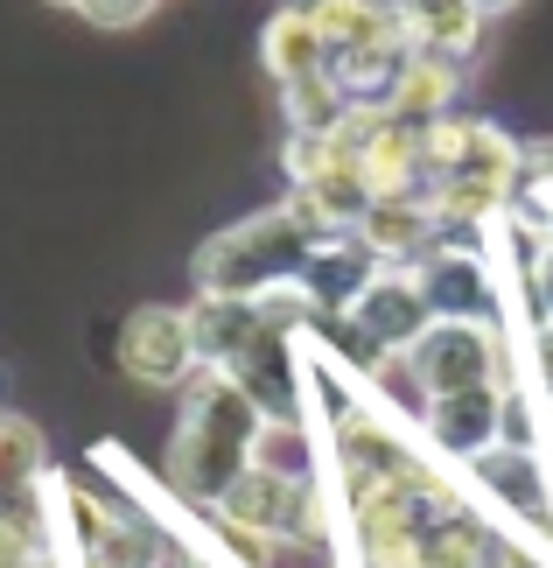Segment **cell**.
Instances as JSON below:
<instances>
[{
    "instance_id": "cell-24",
    "label": "cell",
    "mask_w": 553,
    "mask_h": 568,
    "mask_svg": "<svg viewBox=\"0 0 553 568\" xmlns=\"http://www.w3.org/2000/svg\"><path fill=\"white\" fill-rule=\"evenodd\" d=\"M477 8H483V14H504V8H519V0H477Z\"/></svg>"
},
{
    "instance_id": "cell-10",
    "label": "cell",
    "mask_w": 553,
    "mask_h": 568,
    "mask_svg": "<svg viewBox=\"0 0 553 568\" xmlns=\"http://www.w3.org/2000/svg\"><path fill=\"white\" fill-rule=\"evenodd\" d=\"M434 232H441L434 196H379V204L358 217L365 253H379V260H420V253H434Z\"/></svg>"
},
{
    "instance_id": "cell-11",
    "label": "cell",
    "mask_w": 553,
    "mask_h": 568,
    "mask_svg": "<svg viewBox=\"0 0 553 568\" xmlns=\"http://www.w3.org/2000/svg\"><path fill=\"white\" fill-rule=\"evenodd\" d=\"M259 57H267V71L280 84H301V78L329 71V36H322V21L308 14L301 0H287V8L267 21V36H259Z\"/></svg>"
},
{
    "instance_id": "cell-21",
    "label": "cell",
    "mask_w": 553,
    "mask_h": 568,
    "mask_svg": "<svg viewBox=\"0 0 553 568\" xmlns=\"http://www.w3.org/2000/svg\"><path fill=\"white\" fill-rule=\"evenodd\" d=\"M519 190H533L540 204H553V141L519 148Z\"/></svg>"
},
{
    "instance_id": "cell-22",
    "label": "cell",
    "mask_w": 553,
    "mask_h": 568,
    "mask_svg": "<svg viewBox=\"0 0 553 568\" xmlns=\"http://www.w3.org/2000/svg\"><path fill=\"white\" fill-rule=\"evenodd\" d=\"M533 379H540V393L553 400V323H546V331L533 337Z\"/></svg>"
},
{
    "instance_id": "cell-15",
    "label": "cell",
    "mask_w": 553,
    "mask_h": 568,
    "mask_svg": "<svg viewBox=\"0 0 553 568\" xmlns=\"http://www.w3.org/2000/svg\"><path fill=\"white\" fill-rule=\"evenodd\" d=\"M413 281L428 288L434 316H483V302H491V281H483L477 253H420Z\"/></svg>"
},
{
    "instance_id": "cell-17",
    "label": "cell",
    "mask_w": 553,
    "mask_h": 568,
    "mask_svg": "<svg viewBox=\"0 0 553 568\" xmlns=\"http://www.w3.org/2000/svg\"><path fill=\"white\" fill-rule=\"evenodd\" d=\"M455 105V63L449 57H428V50H413L407 57V71L400 84H392V99H386V113H400V120H441Z\"/></svg>"
},
{
    "instance_id": "cell-6",
    "label": "cell",
    "mask_w": 553,
    "mask_h": 568,
    "mask_svg": "<svg viewBox=\"0 0 553 568\" xmlns=\"http://www.w3.org/2000/svg\"><path fill=\"white\" fill-rule=\"evenodd\" d=\"M344 323H350V344H358L365 358H392V352H407V344L434 323V302H428V288L407 274H386V281H365L358 288V302L350 310H337Z\"/></svg>"
},
{
    "instance_id": "cell-1",
    "label": "cell",
    "mask_w": 553,
    "mask_h": 568,
    "mask_svg": "<svg viewBox=\"0 0 553 568\" xmlns=\"http://www.w3.org/2000/svg\"><path fill=\"white\" fill-rule=\"evenodd\" d=\"M259 428H267V414L253 407V393L238 386L225 365L190 373L183 379V414H175V435H168V485L183 498H196V506H211V498L253 464Z\"/></svg>"
},
{
    "instance_id": "cell-2",
    "label": "cell",
    "mask_w": 553,
    "mask_h": 568,
    "mask_svg": "<svg viewBox=\"0 0 553 568\" xmlns=\"http://www.w3.org/2000/svg\"><path fill=\"white\" fill-rule=\"evenodd\" d=\"M322 239H337V225H329L308 196H295V204L259 211L246 225L204 239V253H196V288L204 295H267L280 281H301L308 253H316Z\"/></svg>"
},
{
    "instance_id": "cell-13",
    "label": "cell",
    "mask_w": 553,
    "mask_h": 568,
    "mask_svg": "<svg viewBox=\"0 0 553 568\" xmlns=\"http://www.w3.org/2000/svg\"><path fill=\"white\" fill-rule=\"evenodd\" d=\"M287 337H295V331L267 323V337L232 365V379L253 393V407L267 414V422H295V358H287Z\"/></svg>"
},
{
    "instance_id": "cell-19",
    "label": "cell",
    "mask_w": 553,
    "mask_h": 568,
    "mask_svg": "<svg viewBox=\"0 0 553 568\" xmlns=\"http://www.w3.org/2000/svg\"><path fill=\"white\" fill-rule=\"evenodd\" d=\"M35 561H42L35 498H0V568H35Z\"/></svg>"
},
{
    "instance_id": "cell-25",
    "label": "cell",
    "mask_w": 553,
    "mask_h": 568,
    "mask_svg": "<svg viewBox=\"0 0 553 568\" xmlns=\"http://www.w3.org/2000/svg\"><path fill=\"white\" fill-rule=\"evenodd\" d=\"M50 8H78V0H50Z\"/></svg>"
},
{
    "instance_id": "cell-23",
    "label": "cell",
    "mask_w": 553,
    "mask_h": 568,
    "mask_svg": "<svg viewBox=\"0 0 553 568\" xmlns=\"http://www.w3.org/2000/svg\"><path fill=\"white\" fill-rule=\"evenodd\" d=\"M533 288H540V310H546V323H553V239L540 246V267H533Z\"/></svg>"
},
{
    "instance_id": "cell-3",
    "label": "cell",
    "mask_w": 553,
    "mask_h": 568,
    "mask_svg": "<svg viewBox=\"0 0 553 568\" xmlns=\"http://www.w3.org/2000/svg\"><path fill=\"white\" fill-rule=\"evenodd\" d=\"M428 162H434V211L441 217H491L519 183V148L498 134L491 120H428Z\"/></svg>"
},
{
    "instance_id": "cell-18",
    "label": "cell",
    "mask_w": 553,
    "mask_h": 568,
    "mask_svg": "<svg viewBox=\"0 0 553 568\" xmlns=\"http://www.w3.org/2000/svg\"><path fill=\"white\" fill-rule=\"evenodd\" d=\"M42 470H50L42 428L21 422V414H0V498H35Z\"/></svg>"
},
{
    "instance_id": "cell-7",
    "label": "cell",
    "mask_w": 553,
    "mask_h": 568,
    "mask_svg": "<svg viewBox=\"0 0 553 568\" xmlns=\"http://www.w3.org/2000/svg\"><path fill=\"white\" fill-rule=\"evenodd\" d=\"M120 365L126 379L141 386H183L196 365V331H190V310H168V302H147V310L126 316L120 331Z\"/></svg>"
},
{
    "instance_id": "cell-20",
    "label": "cell",
    "mask_w": 553,
    "mask_h": 568,
    "mask_svg": "<svg viewBox=\"0 0 553 568\" xmlns=\"http://www.w3.org/2000/svg\"><path fill=\"white\" fill-rule=\"evenodd\" d=\"M78 14L92 21V29H134V21L154 14V0H78Z\"/></svg>"
},
{
    "instance_id": "cell-14",
    "label": "cell",
    "mask_w": 553,
    "mask_h": 568,
    "mask_svg": "<svg viewBox=\"0 0 553 568\" xmlns=\"http://www.w3.org/2000/svg\"><path fill=\"white\" fill-rule=\"evenodd\" d=\"M84 561L92 568H162V534L141 527V519H126V513H105L84 498Z\"/></svg>"
},
{
    "instance_id": "cell-16",
    "label": "cell",
    "mask_w": 553,
    "mask_h": 568,
    "mask_svg": "<svg viewBox=\"0 0 553 568\" xmlns=\"http://www.w3.org/2000/svg\"><path fill=\"white\" fill-rule=\"evenodd\" d=\"M498 548H504V540L483 527V519H470L462 506L434 513L428 534H420V555H428V568H491Z\"/></svg>"
},
{
    "instance_id": "cell-8",
    "label": "cell",
    "mask_w": 553,
    "mask_h": 568,
    "mask_svg": "<svg viewBox=\"0 0 553 568\" xmlns=\"http://www.w3.org/2000/svg\"><path fill=\"white\" fill-rule=\"evenodd\" d=\"M504 386L483 379V386H455V393H434L428 400V435L441 456H455V464H483L498 443H504Z\"/></svg>"
},
{
    "instance_id": "cell-9",
    "label": "cell",
    "mask_w": 553,
    "mask_h": 568,
    "mask_svg": "<svg viewBox=\"0 0 553 568\" xmlns=\"http://www.w3.org/2000/svg\"><path fill=\"white\" fill-rule=\"evenodd\" d=\"M267 323H274V316L259 310V295H204V302L190 310L196 358H204V365H225V373H232V365L246 358L259 337H267Z\"/></svg>"
},
{
    "instance_id": "cell-4",
    "label": "cell",
    "mask_w": 553,
    "mask_h": 568,
    "mask_svg": "<svg viewBox=\"0 0 553 568\" xmlns=\"http://www.w3.org/2000/svg\"><path fill=\"white\" fill-rule=\"evenodd\" d=\"M217 527L238 540H316L322 513H316V485L308 477H287L267 464H246L225 491L211 498Z\"/></svg>"
},
{
    "instance_id": "cell-12",
    "label": "cell",
    "mask_w": 553,
    "mask_h": 568,
    "mask_svg": "<svg viewBox=\"0 0 553 568\" xmlns=\"http://www.w3.org/2000/svg\"><path fill=\"white\" fill-rule=\"evenodd\" d=\"M400 14H407V36H413V50H428V57H477V36H483V8L477 0H400Z\"/></svg>"
},
{
    "instance_id": "cell-5",
    "label": "cell",
    "mask_w": 553,
    "mask_h": 568,
    "mask_svg": "<svg viewBox=\"0 0 553 568\" xmlns=\"http://www.w3.org/2000/svg\"><path fill=\"white\" fill-rule=\"evenodd\" d=\"M407 373L420 379V393H455V386H483L498 379V337L477 316H434L428 331L407 344Z\"/></svg>"
}]
</instances>
